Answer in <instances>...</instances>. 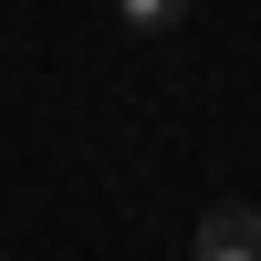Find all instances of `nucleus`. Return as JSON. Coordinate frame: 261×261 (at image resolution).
Instances as JSON below:
<instances>
[{"instance_id":"nucleus-1","label":"nucleus","mask_w":261,"mask_h":261,"mask_svg":"<svg viewBox=\"0 0 261 261\" xmlns=\"http://www.w3.org/2000/svg\"><path fill=\"white\" fill-rule=\"evenodd\" d=\"M199 261H261V209L220 199V209L199 220Z\"/></svg>"},{"instance_id":"nucleus-2","label":"nucleus","mask_w":261,"mask_h":261,"mask_svg":"<svg viewBox=\"0 0 261 261\" xmlns=\"http://www.w3.org/2000/svg\"><path fill=\"white\" fill-rule=\"evenodd\" d=\"M115 11H125V21H136V32H167V21H178V11H188V0H115Z\"/></svg>"}]
</instances>
